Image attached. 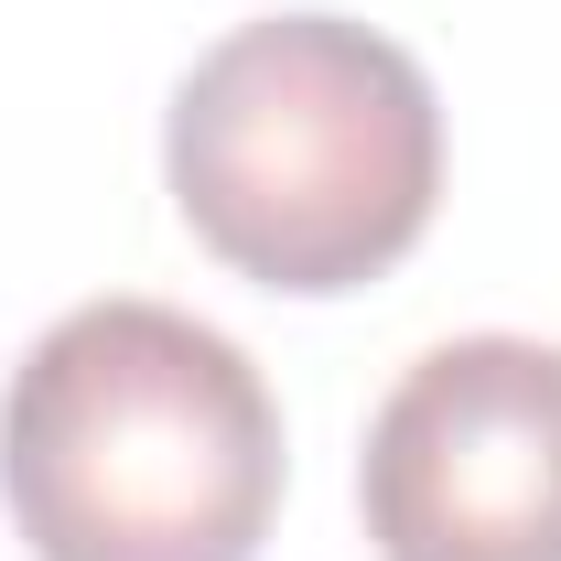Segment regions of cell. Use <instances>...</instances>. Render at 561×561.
<instances>
[{
  "instance_id": "cell-2",
  "label": "cell",
  "mask_w": 561,
  "mask_h": 561,
  "mask_svg": "<svg viewBox=\"0 0 561 561\" xmlns=\"http://www.w3.org/2000/svg\"><path fill=\"white\" fill-rule=\"evenodd\" d=\"M0 496L33 561H260L280 400L173 302H76L0 389Z\"/></svg>"
},
{
  "instance_id": "cell-3",
  "label": "cell",
  "mask_w": 561,
  "mask_h": 561,
  "mask_svg": "<svg viewBox=\"0 0 561 561\" xmlns=\"http://www.w3.org/2000/svg\"><path fill=\"white\" fill-rule=\"evenodd\" d=\"M356 507L378 561H561V346L454 335L367 421Z\"/></svg>"
},
{
  "instance_id": "cell-1",
  "label": "cell",
  "mask_w": 561,
  "mask_h": 561,
  "mask_svg": "<svg viewBox=\"0 0 561 561\" xmlns=\"http://www.w3.org/2000/svg\"><path fill=\"white\" fill-rule=\"evenodd\" d=\"M173 206L260 291H367L443 206V98L346 11H260L195 55L162 119Z\"/></svg>"
}]
</instances>
